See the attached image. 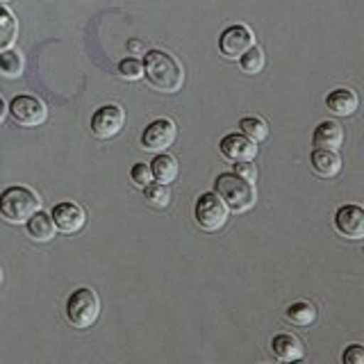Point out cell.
Masks as SVG:
<instances>
[{
    "mask_svg": "<svg viewBox=\"0 0 364 364\" xmlns=\"http://www.w3.org/2000/svg\"><path fill=\"white\" fill-rule=\"evenodd\" d=\"M144 75L148 80V85L155 87L157 91H164V94H176V91H180L182 82H185L182 64L173 55H168L164 50H148L146 53Z\"/></svg>",
    "mask_w": 364,
    "mask_h": 364,
    "instance_id": "cell-1",
    "label": "cell"
},
{
    "mask_svg": "<svg viewBox=\"0 0 364 364\" xmlns=\"http://www.w3.org/2000/svg\"><path fill=\"white\" fill-rule=\"evenodd\" d=\"M214 191L219 193V198L228 205V210L235 214L248 212L257 200V191L253 182L239 178L237 173H221L214 180Z\"/></svg>",
    "mask_w": 364,
    "mask_h": 364,
    "instance_id": "cell-2",
    "label": "cell"
},
{
    "mask_svg": "<svg viewBox=\"0 0 364 364\" xmlns=\"http://www.w3.org/2000/svg\"><path fill=\"white\" fill-rule=\"evenodd\" d=\"M41 208V198L30 187H7L0 193V214L9 223H28Z\"/></svg>",
    "mask_w": 364,
    "mask_h": 364,
    "instance_id": "cell-3",
    "label": "cell"
},
{
    "mask_svg": "<svg viewBox=\"0 0 364 364\" xmlns=\"http://www.w3.org/2000/svg\"><path fill=\"white\" fill-rule=\"evenodd\" d=\"M100 316V299L94 289L80 287L71 291V296L66 299V318L73 328L87 330L91 328Z\"/></svg>",
    "mask_w": 364,
    "mask_h": 364,
    "instance_id": "cell-4",
    "label": "cell"
},
{
    "mask_svg": "<svg viewBox=\"0 0 364 364\" xmlns=\"http://www.w3.org/2000/svg\"><path fill=\"white\" fill-rule=\"evenodd\" d=\"M193 219L203 228V230L214 232L221 230V228L230 219V210L228 205L219 198L216 191H205L198 196L196 205H193Z\"/></svg>",
    "mask_w": 364,
    "mask_h": 364,
    "instance_id": "cell-5",
    "label": "cell"
},
{
    "mask_svg": "<svg viewBox=\"0 0 364 364\" xmlns=\"http://www.w3.org/2000/svg\"><path fill=\"white\" fill-rule=\"evenodd\" d=\"M9 112L11 119L18 125H23V128H37V125L46 123V119H48V109H46L43 102L37 96H28V94L16 96L11 100Z\"/></svg>",
    "mask_w": 364,
    "mask_h": 364,
    "instance_id": "cell-6",
    "label": "cell"
},
{
    "mask_svg": "<svg viewBox=\"0 0 364 364\" xmlns=\"http://www.w3.org/2000/svg\"><path fill=\"white\" fill-rule=\"evenodd\" d=\"M125 125V112L121 105H102L91 117V134L96 139H112Z\"/></svg>",
    "mask_w": 364,
    "mask_h": 364,
    "instance_id": "cell-7",
    "label": "cell"
},
{
    "mask_svg": "<svg viewBox=\"0 0 364 364\" xmlns=\"http://www.w3.org/2000/svg\"><path fill=\"white\" fill-rule=\"evenodd\" d=\"M176 136H178V128L173 121L157 119L146 125V130L141 134V148L151 153H164L166 148L173 146Z\"/></svg>",
    "mask_w": 364,
    "mask_h": 364,
    "instance_id": "cell-8",
    "label": "cell"
},
{
    "mask_svg": "<svg viewBox=\"0 0 364 364\" xmlns=\"http://www.w3.org/2000/svg\"><path fill=\"white\" fill-rule=\"evenodd\" d=\"M253 46L255 37L246 26H230L228 30H223L219 39V48L228 60H242V55H246Z\"/></svg>",
    "mask_w": 364,
    "mask_h": 364,
    "instance_id": "cell-9",
    "label": "cell"
},
{
    "mask_svg": "<svg viewBox=\"0 0 364 364\" xmlns=\"http://www.w3.org/2000/svg\"><path fill=\"white\" fill-rule=\"evenodd\" d=\"M50 216L57 225V230L64 232V235H75V232L82 230L85 223H87V212L73 200L57 203L50 212Z\"/></svg>",
    "mask_w": 364,
    "mask_h": 364,
    "instance_id": "cell-10",
    "label": "cell"
},
{
    "mask_svg": "<svg viewBox=\"0 0 364 364\" xmlns=\"http://www.w3.org/2000/svg\"><path fill=\"white\" fill-rule=\"evenodd\" d=\"M335 228L341 237L358 242L364 239V208L360 205H341L335 212Z\"/></svg>",
    "mask_w": 364,
    "mask_h": 364,
    "instance_id": "cell-11",
    "label": "cell"
},
{
    "mask_svg": "<svg viewBox=\"0 0 364 364\" xmlns=\"http://www.w3.org/2000/svg\"><path fill=\"white\" fill-rule=\"evenodd\" d=\"M219 151L225 159L239 164V162H253L255 155H257V144L253 139H248L246 134L242 132H235V134H225L221 144H219Z\"/></svg>",
    "mask_w": 364,
    "mask_h": 364,
    "instance_id": "cell-12",
    "label": "cell"
},
{
    "mask_svg": "<svg viewBox=\"0 0 364 364\" xmlns=\"http://www.w3.org/2000/svg\"><path fill=\"white\" fill-rule=\"evenodd\" d=\"M326 107H328V112H333L335 117H350V114L358 112L360 98H358L355 91H350L346 87H339V89H333L328 94Z\"/></svg>",
    "mask_w": 364,
    "mask_h": 364,
    "instance_id": "cell-13",
    "label": "cell"
},
{
    "mask_svg": "<svg viewBox=\"0 0 364 364\" xmlns=\"http://www.w3.org/2000/svg\"><path fill=\"white\" fill-rule=\"evenodd\" d=\"M271 353L276 355L280 362H294V360H301L303 358V341L291 335V333H280L271 339Z\"/></svg>",
    "mask_w": 364,
    "mask_h": 364,
    "instance_id": "cell-14",
    "label": "cell"
},
{
    "mask_svg": "<svg viewBox=\"0 0 364 364\" xmlns=\"http://www.w3.org/2000/svg\"><path fill=\"white\" fill-rule=\"evenodd\" d=\"M312 144L314 148H326V151H337V148L344 144V130L341 125L335 121H321L314 128L312 134Z\"/></svg>",
    "mask_w": 364,
    "mask_h": 364,
    "instance_id": "cell-15",
    "label": "cell"
},
{
    "mask_svg": "<svg viewBox=\"0 0 364 364\" xmlns=\"http://www.w3.org/2000/svg\"><path fill=\"white\" fill-rule=\"evenodd\" d=\"M312 171L321 178H335L341 171V157L337 151H326V148H314L310 155Z\"/></svg>",
    "mask_w": 364,
    "mask_h": 364,
    "instance_id": "cell-16",
    "label": "cell"
},
{
    "mask_svg": "<svg viewBox=\"0 0 364 364\" xmlns=\"http://www.w3.org/2000/svg\"><path fill=\"white\" fill-rule=\"evenodd\" d=\"M26 228H28V235L34 239V242H50L57 232V225L53 221V216L41 212V210L26 223Z\"/></svg>",
    "mask_w": 364,
    "mask_h": 364,
    "instance_id": "cell-17",
    "label": "cell"
},
{
    "mask_svg": "<svg viewBox=\"0 0 364 364\" xmlns=\"http://www.w3.org/2000/svg\"><path fill=\"white\" fill-rule=\"evenodd\" d=\"M151 171H153L155 182L168 185V182H173L178 178V162H176V157H171L168 153H159L151 162Z\"/></svg>",
    "mask_w": 364,
    "mask_h": 364,
    "instance_id": "cell-18",
    "label": "cell"
},
{
    "mask_svg": "<svg viewBox=\"0 0 364 364\" xmlns=\"http://www.w3.org/2000/svg\"><path fill=\"white\" fill-rule=\"evenodd\" d=\"M18 37V21L7 7H0V53L11 50Z\"/></svg>",
    "mask_w": 364,
    "mask_h": 364,
    "instance_id": "cell-19",
    "label": "cell"
},
{
    "mask_svg": "<svg viewBox=\"0 0 364 364\" xmlns=\"http://www.w3.org/2000/svg\"><path fill=\"white\" fill-rule=\"evenodd\" d=\"M284 316L296 326H312L316 321V307L307 301H296L284 310Z\"/></svg>",
    "mask_w": 364,
    "mask_h": 364,
    "instance_id": "cell-20",
    "label": "cell"
},
{
    "mask_svg": "<svg viewBox=\"0 0 364 364\" xmlns=\"http://www.w3.org/2000/svg\"><path fill=\"white\" fill-rule=\"evenodd\" d=\"M144 198L151 208L164 210L166 205L171 203V191L168 185H162V182H151L148 187H144Z\"/></svg>",
    "mask_w": 364,
    "mask_h": 364,
    "instance_id": "cell-21",
    "label": "cell"
},
{
    "mask_svg": "<svg viewBox=\"0 0 364 364\" xmlns=\"http://www.w3.org/2000/svg\"><path fill=\"white\" fill-rule=\"evenodd\" d=\"M239 128H242V134H246L248 139H253L255 144L257 141H264L267 134H269V125L264 119L259 117H244L239 121Z\"/></svg>",
    "mask_w": 364,
    "mask_h": 364,
    "instance_id": "cell-22",
    "label": "cell"
},
{
    "mask_svg": "<svg viewBox=\"0 0 364 364\" xmlns=\"http://www.w3.org/2000/svg\"><path fill=\"white\" fill-rule=\"evenodd\" d=\"M0 73L7 77H18L23 73V57L16 50L0 53Z\"/></svg>",
    "mask_w": 364,
    "mask_h": 364,
    "instance_id": "cell-23",
    "label": "cell"
},
{
    "mask_svg": "<svg viewBox=\"0 0 364 364\" xmlns=\"http://www.w3.org/2000/svg\"><path fill=\"white\" fill-rule=\"evenodd\" d=\"M239 64H242V68L248 73V75H255L259 73L262 68H264L267 64V57H264V50L259 48V46H253L246 55H242V60H239Z\"/></svg>",
    "mask_w": 364,
    "mask_h": 364,
    "instance_id": "cell-24",
    "label": "cell"
},
{
    "mask_svg": "<svg viewBox=\"0 0 364 364\" xmlns=\"http://www.w3.org/2000/svg\"><path fill=\"white\" fill-rule=\"evenodd\" d=\"M119 75L123 80H139L144 77V62H139L136 57H125L119 64Z\"/></svg>",
    "mask_w": 364,
    "mask_h": 364,
    "instance_id": "cell-25",
    "label": "cell"
},
{
    "mask_svg": "<svg viewBox=\"0 0 364 364\" xmlns=\"http://www.w3.org/2000/svg\"><path fill=\"white\" fill-rule=\"evenodd\" d=\"M130 178L136 187H148L151 182L155 180L153 178V171H151V164H144V162H136L130 171Z\"/></svg>",
    "mask_w": 364,
    "mask_h": 364,
    "instance_id": "cell-26",
    "label": "cell"
},
{
    "mask_svg": "<svg viewBox=\"0 0 364 364\" xmlns=\"http://www.w3.org/2000/svg\"><path fill=\"white\" fill-rule=\"evenodd\" d=\"M344 364H364V344H348L341 353Z\"/></svg>",
    "mask_w": 364,
    "mask_h": 364,
    "instance_id": "cell-27",
    "label": "cell"
},
{
    "mask_svg": "<svg viewBox=\"0 0 364 364\" xmlns=\"http://www.w3.org/2000/svg\"><path fill=\"white\" fill-rule=\"evenodd\" d=\"M235 173L239 178L248 180V182H255L257 180V168H255L253 162H239V164H235Z\"/></svg>",
    "mask_w": 364,
    "mask_h": 364,
    "instance_id": "cell-28",
    "label": "cell"
},
{
    "mask_svg": "<svg viewBox=\"0 0 364 364\" xmlns=\"http://www.w3.org/2000/svg\"><path fill=\"white\" fill-rule=\"evenodd\" d=\"M128 50H130L132 55H146V46H144L141 41H136V39H130V41H128Z\"/></svg>",
    "mask_w": 364,
    "mask_h": 364,
    "instance_id": "cell-29",
    "label": "cell"
},
{
    "mask_svg": "<svg viewBox=\"0 0 364 364\" xmlns=\"http://www.w3.org/2000/svg\"><path fill=\"white\" fill-rule=\"evenodd\" d=\"M5 114H7V105H5V100L0 98V123H3V119H5Z\"/></svg>",
    "mask_w": 364,
    "mask_h": 364,
    "instance_id": "cell-30",
    "label": "cell"
},
{
    "mask_svg": "<svg viewBox=\"0 0 364 364\" xmlns=\"http://www.w3.org/2000/svg\"><path fill=\"white\" fill-rule=\"evenodd\" d=\"M287 364H307V362H305V360L301 358V360H294V362H287Z\"/></svg>",
    "mask_w": 364,
    "mask_h": 364,
    "instance_id": "cell-31",
    "label": "cell"
},
{
    "mask_svg": "<svg viewBox=\"0 0 364 364\" xmlns=\"http://www.w3.org/2000/svg\"><path fill=\"white\" fill-rule=\"evenodd\" d=\"M3 3H9V0H3Z\"/></svg>",
    "mask_w": 364,
    "mask_h": 364,
    "instance_id": "cell-32",
    "label": "cell"
}]
</instances>
